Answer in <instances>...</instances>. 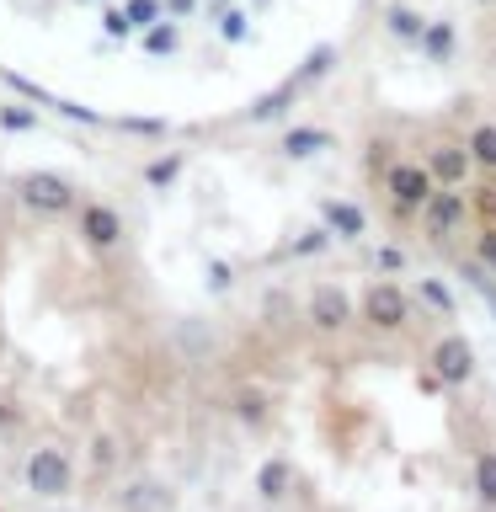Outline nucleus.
Returning a JSON list of instances; mask_svg holds the SVG:
<instances>
[{
  "label": "nucleus",
  "mask_w": 496,
  "mask_h": 512,
  "mask_svg": "<svg viewBox=\"0 0 496 512\" xmlns=\"http://www.w3.org/2000/svg\"><path fill=\"white\" fill-rule=\"evenodd\" d=\"M16 198H22V208H32V214H64V208H75L70 182L54 171H27L22 182H16Z\"/></svg>",
  "instance_id": "f257e3e1"
},
{
  "label": "nucleus",
  "mask_w": 496,
  "mask_h": 512,
  "mask_svg": "<svg viewBox=\"0 0 496 512\" xmlns=\"http://www.w3.org/2000/svg\"><path fill=\"white\" fill-rule=\"evenodd\" d=\"M363 320L374 331H400L411 320V299H406V288L400 283H374L363 294Z\"/></svg>",
  "instance_id": "f03ea898"
},
{
  "label": "nucleus",
  "mask_w": 496,
  "mask_h": 512,
  "mask_svg": "<svg viewBox=\"0 0 496 512\" xmlns=\"http://www.w3.org/2000/svg\"><path fill=\"white\" fill-rule=\"evenodd\" d=\"M384 182H390V192H395V214H411V208H422V203L432 198V171H427V160H422V166L395 160V166L384 171Z\"/></svg>",
  "instance_id": "7ed1b4c3"
},
{
  "label": "nucleus",
  "mask_w": 496,
  "mask_h": 512,
  "mask_svg": "<svg viewBox=\"0 0 496 512\" xmlns=\"http://www.w3.org/2000/svg\"><path fill=\"white\" fill-rule=\"evenodd\" d=\"M70 480H75V470H70V459H64L59 448H38V454L27 459L32 496H64V491H70Z\"/></svg>",
  "instance_id": "20e7f679"
},
{
  "label": "nucleus",
  "mask_w": 496,
  "mask_h": 512,
  "mask_svg": "<svg viewBox=\"0 0 496 512\" xmlns=\"http://www.w3.org/2000/svg\"><path fill=\"white\" fill-rule=\"evenodd\" d=\"M475 374V352L464 336H443L438 347H432V379H443V384H464Z\"/></svg>",
  "instance_id": "39448f33"
},
{
  "label": "nucleus",
  "mask_w": 496,
  "mask_h": 512,
  "mask_svg": "<svg viewBox=\"0 0 496 512\" xmlns=\"http://www.w3.org/2000/svg\"><path fill=\"white\" fill-rule=\"evenodd\" d=\"M80 230H86V240L96 251H112L123 240V214L112 203H86L80 208Z\"/></svg>",
  "instance_id": "423d86ee"
},
{
  "label": "nucleus",
  "mask_w": 496,
  "mask_h": 512,
  "mask_svg": "<svg viewBox=\"0 0 496 512\" xmlns=\"http://www.w3.org/2000/svg\"><path fill=\"white\" fill-rule=\"evenodd\" d=\"M304 310H310V320H315L320 331H342L347 320H352V304H347V294H342V288H331V283L310 288V299H304Z\"/></svg>",
  "instance_id": "0eeeda50"
},
{
  "label": "nucleus",
  "mask_w": 496,
  "mask_h": 512,
  "mask_svg": "<svg viewBox=\"0 0 496 512\" xmlns=\"http://www.w3.org/2000/svg\"><path fill=\"white\" fill-rule=\"evenodd\" d=\"M470 166H475V155H470V144H438V150L427 155V171H432V182H443V187H454V182H464L470 176Z\"/></svg>",
  "instance_id": "6e6552de"
},
{
  "label": "nucleus",
  "mask_w": 496,
  "mask_h": 512,
  "mask_svg": "<svg viewBox=\"0 0 496 512\" xmlns=\"http://www.w3.org/2000/svg\"><path fill=\"white\" fill-rule=\"evenodd\" d=\"M320 214H326V224L336 230V240H358L368 230V214L358 203H342V198H331V203H320Z\"/></svg>",
  "instance_id": "1a4fd4ad"
},
{
  "label": "nucleus",
  "mask_w": 496,
  "mask_h": 512,
  "mask_svg": "<svg viewBox=\"0 0 496 512\" xmlns=\"http://www.w3.org/2000/svg\"><path fill=\"white\" fill-rule=\"evenodd\" d=\"M422 208H427V230H432V235H448L464 214H470V208H464V203L454 198V192H432V198H427Z\"/></svg>",
  "instance_id": "9d476101"
},
{
  "label": "nucleus",
  "mask_w": 496,
  "mask_h": 512,
  "mask_svg": "<svg viewBox=\"0 0 496 512\" xmlns=\"http://www.w3.org/2000/svg\"><path fill=\"white\" fill-rule=\"evenodd\" d=\"M320 150H331V134H320V128H288L283 134V155L288 160H310Z\"/></svg>",
  "instance_id": "9b49d317"
},
{
  "label": "nucleus",
  "mask_w": 496,
  "mask_h": 512,
  "mask_svg": "<svg viewBox=\"0 0 496 512\" xmlns=\"http://www.w3.org/2000/svg\"><path fill=\"white\" fill-rule=\"evenodd\" d=\"M299 86H304V75H294V80H288V86H278V91H272V96H262V102L251 107V118H256V123H267V118H283V112L294 107V96H299Z\"/></svg>",
  "instance_id": "f8f14e48"
},
{
  "label": "nucleus",
  "mask_w": 496,
  "mask_h": 512,
  "mask_svg": "<svg viewBox=\"0 0 496 512\" xmlns=\"http://www.w3.org/2000/svg\"><path fill=\"white\" fill-rule=\"evenodd\" d=\"M144 54H155V59H171L176 48H182V32H176V22H155L150 32H144Z\"/></svg>",
  "instance_id": "ddd939ff"
},
{
  "label": "nucleus",
  "mask_w": 496,
  "mask_h": 512,
  "mask_svg": "<svg viewBox=\"0 0 496 512\" xmlns=\"http://www.w3.org/2000/svg\"><path fill=\"white\" fill-rule=\"evenodd\" d=\"M256 491H262L267 502H283V491H288V464H283V459H267L262 470H256Z\"/></svg>",
  "instance_id": "4468645a"
},
{
  "label": "nucleus",
  "mask_w": 496,
  "mask_h": 512,
  "mask_svg": "<svg viewBox=\"0 0 496 512\" xmlns=\"http://www.w3.org/2000/svg\"><path fill=\"white\" fill-rule=\"evenodd\" d=\"M470 155H475V166L496 171V123H475L470 128Z\"/></svg>",
  "instance_id": "2eb2a0df"
},
{
  "label": "nucleus",
  "mask_w": 496,
  "mask_h": 512,
  "mask_svg": "<svg viewBox=\"0 0 496 512\" xmlns=\"http://www.w3.org/2000/svg\"><path fill=\"white\" fill-rule=\"evenodd\" d=\"M331 240H336L331 224H315V230H304V235L294 240V251H288V256H326V251H331Z\"/></svg>",
  "instance_id": "dca6fc26"
},
{
  "label": "nucleus",
  "mask_w": 496,
  "mask_h": 512,
  "mask_svg": "<svg viewBox=\"0 0 496 512\" xmlns=\"http://www.w3.org/2000/svg\"><path fill=\"white\" fill-rule=\"evenodd\" d=\"M182 166H187V155H160V160L144 166V182H150V187H171L176 176H182Z\"/></svg>",
  "instance_id": "f3484780"
},
{
  "label": "nucleus",
  "mask_w": 496,
  "mask_h": 512,
  "mask_svg": "<svg viewBox=\"0 0 496 512\" xmlns=\"http://www.w3.org/2000/svg\"><path fill=\"white\" fill-rule=\"evenodd\" d=\"M422 54L438 59V64L454 59V27H427V32H422Z\"/></svg>",
  "instance_id": "a211bd4d"
},
{
  "label": "nucleus",
  "mask_w": 496,
  "mask_h": 512,
  "mask_svg": "<svg viewBox=\"0 0 496 512\" xmlns=\"http://www.w3.org/2000/svg\"><path fill=\"white\" fill-rule=\"evenodd\" d=\"M475 491L486 507H496V454H475Z\"/></svg>",
  "instance_id": "6ab92c4d"
},
{
  "label": "nucleus",
  "mask_w": 496,
  "mask_h": 512,
  "mask_svg": "<svg viewBox=\"0 0 496 512\" xmlns=\"http://www.w3.org/2000/svg\"><path fill=\"white\" fill-rule=\"evenodd\" d=\"M390 32H395V38H406V43H422V16H416V11H406V6H395L390 11Z\"/></svg>",
  "instance_id": "aec40b11"
},
{
  "label": "nucleus",
  "mask_w": 496,
  "mask_h": 512,
  "mask_svg": "<svg viewBox=\"0 0 496 512\" xmlns=\"http://www.w3.org/2000/svg\"><path fill=\"white\" fill-rule=\"evenodd\" d=\"M128 22H134V27H144V32H150L155 22H160V16H166V0H128Z\"/></svg>",
  "instance_id": "412c9836"
},
{
  "label": "nucleus",
  "mask_w": 496,
  "mask_h": 512,
  "mask_svg": "<svg viewBox=\"0 0 496 512\" xmlns=\"http://www.w3.org/2000/svg\"><path fill=\"white\" fill-rule=\"evenodd\" d=\"M416 294H422L432 310H443V315H454V288H448L443 278H422V288H416Z\"/></svg>",
  "instance_id": "4be33fe9"
},
{
  "label": "nucleus",
  "mask_w": 496,
  "mask_h": 512,
  "mask_svg": "<svg viewBox=\"0 0 496 512\" xmlns=\"http://www.w3.org/2000/svg\"><path fill=\"white\" fill-rule=\"evenodd\" d=\"M246 32H251L246 11H235V6H230V11L219 16V38H224V43H246Z\"/></svg>",
  "instance_id": "5701e85b"
},
{
  "label": "nucleus",
  "mask_w": 496,
  "mask_h": 512,
  "mask_svg": "<svg viewBox=\"0 0 496 512\" xmlns=\"http://www.w3.org/2000/svg\"><path fill=\"white\" fill-rule=\"evenodd\" d=\"M464 278H470V283H475V294H480V299H486V310H491V320H496V283L486 278V272H480V256H475V262H470V267H464Z\"/></svg>",
  "instance_id": "b1692460"
},
{
  "label": "nucleus",
  "mask_w": 496,
  "mask_h": 512,
  "mask_svg": "<svg viewBox=\"0 0 496 512\" xmlns=\"http://www.w3.org/2000/svg\"><path fill=\"white\" fill-rule=\"evenodd\" d=\"M0 128L27 134V128H38V112H32V107H0Z\"/></svg>",
  "instance_id": "393cba45"
},
{
  "label": "nucleus",
  "mask_w": 496,
  "mask_h": 512,
  "mask_svg": "<svg viewBox=\"0 0 496 512\" xmlns=\"http://www.w3.org/2000/svg\"><path fill=\"white\" fill-rule=\"evenodd\" d=\"M475 256H480V267H486V272H496V224H491V230H480Z\"/></svg>",
  "instance_id": "a878e982"
},
{
  "label": "nucleus",
  "mask_w": 496,
  "mask_h": 512,
  "mask_svg": "<svg viewBox=\"0 0 496 512\" xmlns=\"http://www.w3.org/2000/svg\"><path fill=\"white\" fill-rule=\"evenodd\" d=\"M374 262H379V272H406V251H400V246H379Z\"/></svg>",
  "instance_id": "bb28decb"
},
{
  "label": "nucleus",
  "mask_w": 496,
  "mask_h": 512,
  "mask_svg": "<svg viewBox=\"0 0 496 512\" xmlns=\"http://www.w3.org/2000/svg\"><path fill=\"white\" fill-rule=\"evenodd\" d=\"M123 128H128V134H166V118H123Z\"/></svg>",
  "instance_id": "cd10ccee"
},
{
  "label": "nucleus",
  "mask_w": 496,
  "mask_h": 512,
  "mask_svg": "<svg viewBox=\"0 0 496 512\" xmlns=\"http://www.w3.org/2000/svg\"><path fill=\"white\" fill-rule=\"evenodd\" d=\"M208 288H214V294H219V288H230V267H224V262L208 267Z\"/></svg>",
  "instance_id": "c85d7f7f"
},
{
  "label": "nucleus",
  "mask_w": 496,
  "mask_h": 512,
  "mask_svg": "<svg viewBox=\"0 0 496 512\" xmlns=\"http://www.w3.org/2000/svg\"><path fill=\"white\" fill-rule=\"evenodd\" d=\"M475 208H480V214H486V219L496 224V187H491V192L480 187V198H475Z\"/></svg>",
  "instance_id": "c756f323"
},
{
  "label": "nucleus",
  "mask_w": 496,
  "mask_h": 512,
  "mask_svg": "<svg viewBox=\"0 0 496 512\" xmlns=\"http://www.w3.org/2000/svg\"><path fill=\"white\" fill-rule=\"evenodd\" d=\"M198 11V0H166V16H192Z\"/></svg>",
  "instance_id": "7c9ffc66"
},
{
  "label": "nucleus",
  "mask_w": 496,
  "mask_h": 512,
  "mask_svg": "<svg viewBox=\"0 0 496 512\" xmlns=\"http://www.w3.org/2000/svg\"><path fill=\"white\" fill-rule=\"evenodd\" d=\"M11 427V411H6V400H0V432H6Z\"/></svg>",
  "instance_id": "2f4dec72"
}]
</instances>
